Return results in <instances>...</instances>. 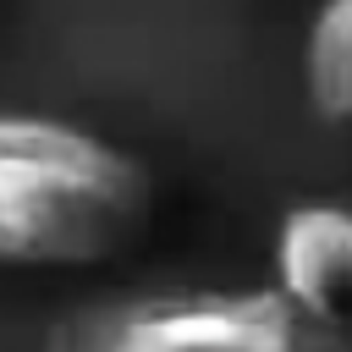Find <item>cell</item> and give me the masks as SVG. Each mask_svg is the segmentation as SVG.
<instances>
[{
	"instance_id": "6da1fadb",
	"label": "cell",
	"mask_w": 352,
	"mask_h": 352,
	"mask_svg": "<svg viewBox=\"0 0 352 352\" xmlns=\"http://www.w3.org/2000/svg\"><path fill=\"white\" fill-rule=\"evenodd\" d=\"M154 214V176L121 143L28 110H0V264L94 270Z\"/></svg>"
},
{
	"instance_id": "7a4b0ae2",
	"label": "cell",
	"mask_w": 352,
	"mask_h": 352,
	"mask_svg": "<svg viewBox=\"0 0 352 352\" xmlns=\"http://www.w3.org/2000/svg\"><path fill=\"white\" fill-rule=\"evenodd\" d=\"M77 352H352V330L297 314L275 286L160 292L88 324Z\"/></svg>"
},
{
	"instance_id": "3957f363",
	"label": "cell",
	"mask_w": 352,
	"mask_h": 352,
	"mask_svg": "<svg viewBox=\"0 0 352 352\" xmlns=\"http://www.w3.org/2000/svg\"><path fill=\"white\" fill-rule=\"evenodd\" d=\"M275 258V292L336 330H352V204L308 198L292 204L270 242Z\"/></svg>"
},
{
	"instance_id": "277c9868",
	"label": "cell",
	"mask_w": 352,
	"mask_h": 352,
	"mask_svg": "<svg viewBox=\"0 0 352 352\" xmlns=\"http://www.w3.org/2000/svg\"><path fill=\"white\" fill-rule=\"evenodd\" d=\"M302 99L319 121L352 126V0H319L302 33Z\"/></svg>"
}]
</instances>
